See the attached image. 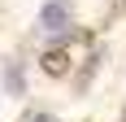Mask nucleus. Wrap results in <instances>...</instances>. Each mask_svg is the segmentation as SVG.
Instances as JSON below:
<instances>
[{
  "label": "nucleus",
  "mask_w": 126,
  "mask_h": 122,
  "mask_svg": "<svg viewBox=\"0 0 126 122\" xmlns=\"http://www.w3.org/2000/svg\"><path fill=\"white\" fill-rule=\"evenodd\" d=\"M39 26H44V31H52V35H57V31H65V26H70V4H65V0H52V4H44V13H39Z\"/></svg>",
  "instance_id": "f257e3e1"
},
{
  "label": "nucleus",
  "mask_w": 126,
  "mask_h": 122,
  "mask_svg": "<svg viewBox=\"0 0 126 122\" xmlns=\"http://www.w3.org/2000/svg\"><path fill=\"white\" fill-rule=\"evenodd\" d=\"M44 70H48V74H65V70H70V52H65V48L44 52Z\"/></svg>",
  "instance_id": "f03ea898"
},
{
  "label": "nucleus",
  "mask_w": 126,
  "mask_h": 122,
  "mask_svg": "<svg viewBox=\"0 0 126 122\" xmlns=\"http://www.w3.org/2000/svg\"><path fill=\"white\" fill-rule=\"evenodd\" d=\"M26 122H52V118H48V113H31Z\"/></svg>",
  "instance_id": "7ed1b4c3"
}]
</instances>
